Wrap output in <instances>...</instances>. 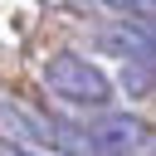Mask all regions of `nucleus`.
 Here are the masks:
<instances>
[{"label": "nucleus", "instance_id": "obj_1", "mask_svg": "<svg viewBox=\"0 0 156 156\" xmlns=\"http://www.w3.org/2000/svg\"><path fill=\"white\" fill-rule=\"evenodd\" d=\"M44 88L58 98V102H73V107H93V112H107L112 102V78L88 58V54H73V49H58L44 58Z\"/></svg>", "mask_w": 156, "mask_h": 156}, {"label": "nucleus", "instance_id": "obj_2", "mask_svg": "<svg viewBox=\"0 0 156 156\" xmlns=\"http://www.w3.org/2000/svg\"><path fill=\"white\" fill-rule=\"evenodd\" d=\"M0 141H10V151H34V156L58 151V122L20 98H0Z\"/></svg>", "mask_w": 156, "mask_h": 156}, {"label": "nucleus", "instance_id": "obj_3", "mask_svg": "<svg viewBox=\"0 0 156 156\" xmlns=\"http://www.w3.org/2000/svg\"><path fill=\"white\" fill-rule=\"evenodd\" d=\"M122 88H127L132 98L151 93V88H156V63H122Z\"/></svg>", "mask_w": 156, "mask_h": 156}, {"label": "nucleus", "instance_id": "obj_4", "mask_svg": "<svg viewBox=\"0 0 156 156\" xmlns=\"http://www.w3.org/2000/svg\"><path fill=\"white\" fill-rule=\"evenodd\" d=\"M0 156H34V151H0Z\"/></svg>", "mask_w": 156, "mask_h": 156}]
</instances>
